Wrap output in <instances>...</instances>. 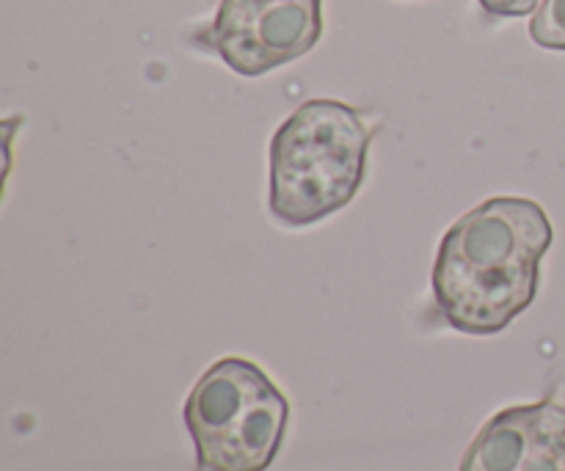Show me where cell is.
Instances as JSON below:
<instances>
[{"label": "cell", "instance_id": "1", "mask_svg": "<svg viewBox=\"0 0 565 471\" xmlns=\"http://www.w3.org/2000/svg\"><path fill=\"white\" fill-rule=\"evenodd\" d=\"M555 229L539 202L494 196L480 202L441 237L434 263V301L461 334L505 331L539 296L541 259Z\"/></svg>", "mask_w": 565, "mask_h": 471}, {"label": "cell", "instance_id": "2", "mask_svg": "<svg viewBox=\"0 0 565 471\" xmlns=\"http://www.w3.org/2000/svg\"><path fill=\"white\" fill-rule=\"evenodd\" d=\"M373 136V121L353 105L303 103L270 141V215L301 229L348 207L364 182Z\"/></svg>", "mask_w": 565, "mask_h": 471}, {"label": "cell", "instance_id": "3", "mask_svg": "<svg viewBox=\"0 0 565 471\" xmlns=\"http://www.w3.org/2000/svg\"><path fill=\"white\" fill-rule=\"evenodd\" d=\"M182 419L199 471H265L285 441L290 403L263 367L230 356L193 384Z\"/></svg>", "mask_w": 565, "mask_h": 471}, {"label": "cell", "instance_id": "4", "mask_svg": "<svg viewBox=\"0 0 565 471\" xmlns=\"http://www.w3.org/2000/svg\"><path fill=\"white\" fill-rule=\"evenodd\" d=\"M320 33V0H290L235 22H210L196 33V44L218 55L237 75L259 77L307 55Z\"/></svg>", "mask_w": 565, "mask_h": 471}, {"label": "cell", "instance_id": "5", "mask_svg": "<svg viewBox=\"0 0 565 471\" xmlns=\"http://www.w3.org/2000/svg\"><path fill=\"white\" fill-rule=\"evenodd\" d=\"M458 471H565V397L550 395L494 414Z\"/></svg>", "mask_w": 565, "mask_h": 471}, {"label": "cell", "instance_id": "6", "mask_svg": "<svg viewBox=\"0 0 565 471\" xmlns=\"http://www.w3.org/2000/svg\"><path fill=\"white\" fill-rule=\"evenodd\" d=\"M530 36L539 47L565 50V0H541L530 22Z\"/></svg>", "mask_w": 565, "mask_h": 471}, {"label": "cell", "instance_id": "7", "mask_svg": "<svg viewBox=\"0 0 565 471\" xmlns=\"http://www.w3.org/2000/svg\"><path fill=\"white\" fill-rule=\"evenodd\" d=\"M276 3H290V0H221L213 22L243 20V17L254 14V11L259 9H268V6H276Z\"/></svg>", "mask_w": 565, "mask_h": 471}, {"label": "cell", "instance_id": "8", "mask_svg": "<svg viewBox=\"0 0 565 471\" xmlns=\"http://www.w3.org/2000/svg\"><path fill=\"white\" fill-rule=\"evenodd\" d=\"M491 17H527L541 6V0H480Z\"/></svg>", "mask_w": 565, "mask_h": 471}]
</instances>
